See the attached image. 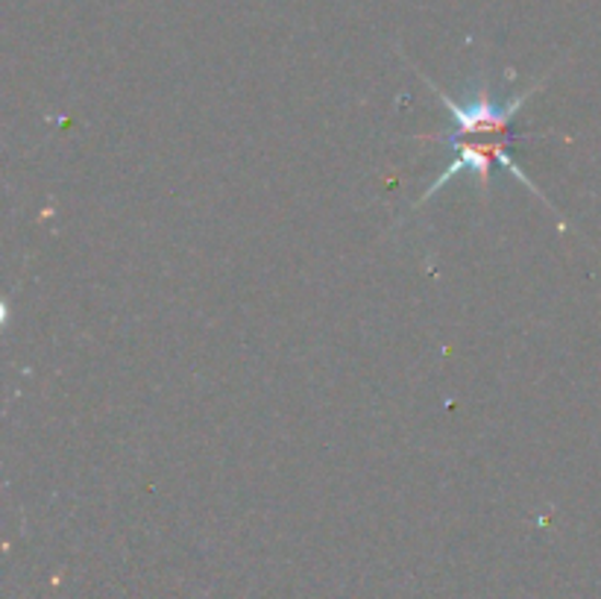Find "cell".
<instances>
[{"label":"cell","mask_w":601,"mask_h":599,"mask_svg":"<svg viewBox=\"0 0 601 599\" xmlns=\"http://www.w3.org/2000/svg\"><path fill=\"white\" fill-rule=\"evenodd\" d=\"M522 139H543V133H540V136L538 133L513 136V133L508 129V133H493V136H478V133H470V136H461V133H449V136H414V141H440V145H449V148L455 150V159H452V162H449V165L440 171L438 180L428 185L426 192L419 194L417 200H414V206H411V212L423 209V204H428L435 194L443 192V188H447V185L452 183L458 174H464V171L475 174L482 194H487V188H490L493 165L505 168L510 176H517V183L525 185L531 194H538L540 200H543L548 209H555L546 194L540 192V185L531 183V176L522 171L520 162H517V159H513V153H510V145H513V141H522Z\"/></svg>","instance_id":"6da1fadb"}]
</instances>
